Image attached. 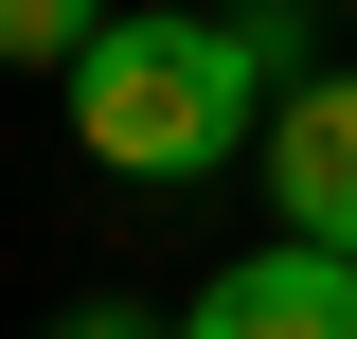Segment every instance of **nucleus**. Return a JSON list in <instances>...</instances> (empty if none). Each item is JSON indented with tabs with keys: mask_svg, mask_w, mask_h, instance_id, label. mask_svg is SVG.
<instances>
[{
	"mask_svg": "<svg viewBox=\"0 0 357 339\" xmlns=\"http://www.w3.org/2000/svg\"><path fill=\"white\" fill-rule=\"evenodd\" d=\"M54 89H72V143L107 179H215L232 143H268L250 107H286L304 72H286V18H232V0L215 18H161V0H126Z\"/></svg>",
	"mask_w": 357,
	"mask_h": 339,
	"instance_id": "1",
	"label": "nucleus"
},
{
	"mask_svg": "<svg viewBox=\"0 0 357 339\" xmlns=\"http://www.w3.org/2000/svg\"><path fill=\"white\" fill-rule=\"evenodd\" d=\"M250 161H268V214H286L304 250H357V72H304Z\"/></svg>",
	"mask_w": 357,
	"mask_h": 339,
	"instance_id": "2",
	"label": "nucleus"
},
{
	"mask_svg": "<svg viewBox=\"0 0 357 339\" xmlns=\"http://www.w3.org/2000/svg\"><path fill=\"white\" fill-rule=\"evenodd\" d=\"M178 339H357V250H232L215 286L178 303Z\"/></svg>",
	"mask_w": 357,
	"mask_h": 339,
	"instance_id": "3",
	"label": "nucleus"
},
{
	"mask_svg": "<svg viewBox=\"0 0 357 339\" xmlns=\"http://www.w3.org/2000/svg\"><path fill=\"white\" fill-rule=\"evenodd\" d=\"M107 18H126V0H0V72H72Z\"/></svg>",
	"mask_w": 357,
	"mask_h": 339,
	"instance_id": "4",
	"label": "nucleus"
},
{
	"mask_svg": "<svg viewBox=\"0 0 357 339\" xmlns=\"http://www.w3.org/2000/svg\"><path fill=\"white\" fill-rule=\"evenodd\" d=\"M54 339H178V322H161V303H126V286H89V303H72Z\"/></svg>",
	"mask_w": 357,
	"mask_h": 339,
	"instance_id": "5",
	"label": "nucleus"
},
{
	"mask_svg": "<svg viewBox=\"0 0 357 339\" xmlns=\"http://www.w3.org/2000/svg\"><path fill=\"white\" fill-rule=\"evenodd\" d=\"M232 18H304V0H232Z\"/></svg>",
	"mask_w": 357,
	"mask_h": 339,
	"instance_id": "6",
	"label": "nucleus"
},
{
	"mask_svg": "<svg viewBox=\"0 0 357 339\" xmlns=\"http://www.w3.org/2000/svg\"><path fill=\"white\" fill-rule=\"evenodd\" d=\"M340 18H357V0H340Z\"/></svg>",
	"mask_w": 357,
	"mask_h": 339,
	"instance_id": "7",
	"label": "nucleus"
}]
</instances>
